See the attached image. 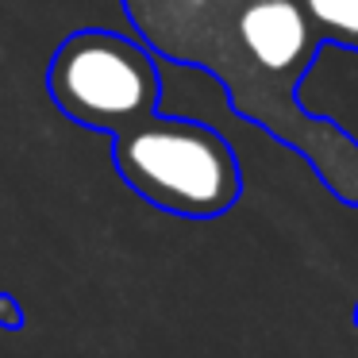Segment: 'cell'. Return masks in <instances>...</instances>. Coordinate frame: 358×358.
<instances>
[{
  "instance_id": "cell-1",
  "label": "cell",
  "mask_w": 358,
  "mask_h": 358,
  "mask_svg": "<svg viewBox=\"0 0 358 358\" xmlns=\"http://www.w3.org/2000/svg\"><path fill=\"white\" fill-rule=\"evenodd\" d=\"M127 8L193 16V27H143L139 35L166 58L208 66L235 108L262 127H273L278 108L293 112V93L320 50L296 0H220L212 12H189L170 0H127Z\"/></svg>"
},
{
  "instance_id": "cell-2",
  "label": "cell",
  "mask_w": 358,
  "mask_h": 358,
  "mask_svg": "<svg viewBox=\"0 0 358 358\" xmlns=\"http://www.w3.org/2000/svg\"><path fill=\"white\" fill-rule=\"evenodd\" d=\"M116 170L143 201L189 220L224 216L243 193L239 162L220 131L185 116H155L112 135Z\"/></svg>"
},
{
  "instance_id": "cell-3",
  "label": "cell",
  "mask_w": 358,
  "mask_h": 358,
  "mask_svg": "<svg viewBox=\"0 0 358 358\" xmlns=\"http://www.w3.org/2000/svg\"><path fill=\"white\" fill-rule=\"evenodd\" d=\"M47 89L73 124L116 135L120 127L155 116L162 101L158 62L139 39L89 27L55 50Z\"/></svg>"
},
{
  "instance_id": "cell-4",
  "label": "cell",
  "mask_w": 358,
  "mask_h": 358,
  "mask_svg": "<svg viewBox=\"0 0 358 358\" xmlns=\"http://www.w3.org/2000/svg\"><path fill=\"white\" fill-rule=\"evenodd\" d=\"M312 35L343 50H358V0H296Z\"/></svg>"
},
{
  "instance_id": "cell-5",
  "label": "cell",
  "mask_w": 358,
  "mask_h": 358,
  "mask_svg": "<svg viewBox=\"0 0 358 358\" xmlns=\"http://www.w3.org/2000/svg\"><path fill=\"white\" fill-rule=\"evenodd\" d=\"M20 320H24V316H20V308L0 293V327H20Z\"/></svg>"
},
{
  "instance_id": "cell-6",
  "label": "cell",
  "mask_w": 358,
  "mask_h": 358,
  "mask_svg": "<svg viewBox=\"0 0 358 358\" xmlns=\"http://www.w3.org/2000/svg\"><path fill=\"white\" fill-rule=\"evenodd\" d=\"M350 204H358V189H355V196H350Z\"/></svg>"
}]
</instances>
